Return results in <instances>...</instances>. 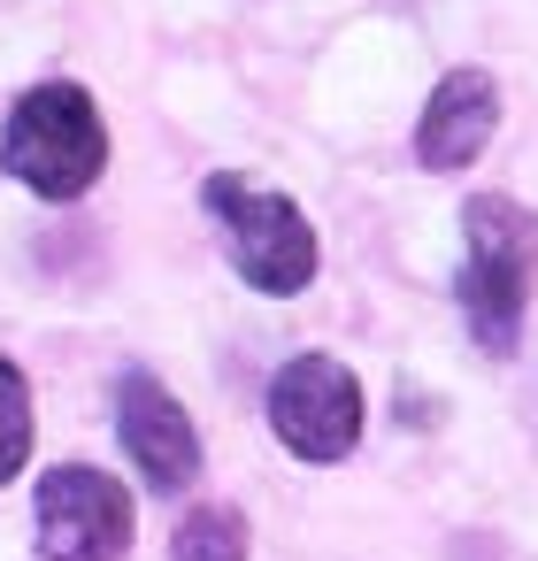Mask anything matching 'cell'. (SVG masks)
Masks as SVG:
<instances>
[{"label":"cell","instance_id":"cell-1","mask_svg":"<svg viewBox=\"0 0 538 561\" xmlns=\"http://www.w3.org/2000/svg\"><path fill=\"white\" fill-rule=\"evenodd\" d=\"M461 231H469V262H461L469 331H477L484 354H507L515 331H523L530 277H538V216L507 193H477L461 208Z\"/></svg>","mask_w":538,"mask_h":561},{"label":"cell","instance_id":"cell-2","mask_svg":"<svg viewBox=\"0 0 538 561\" xmlns=\"http://www.w3.org/2000/svg\"><path fill=\"white\" fill-rule=\"evenodd\" d=\"M0 162H9L39 201H78L108 162V131H101V108L85 101V85L24 93L16 116H9V139H0Z\"/></svg>","mask_w":538,"mask_h":561},{"label":"cell","instance_id":"cell-3","mask_svg":"<svg viewBox=\"0 0 538 561\" xmlns=\"http://www.w3.org/2000/svg\"><path fill=\"white\" fill-rule=\"evenodd\" d=\"M208 216L224 224V254L254 293L285 300L316 277V231L285 193H262L247 178H208Z\"/></svg>","mask_w":538,"mask_h":561},{"label":"cell","instance_id":"cell-4","mask_svg":"<svg viewBox=\"0 0 538 561\" xmlns=\"http://www.w3.org/2000/svg\"><path fill=\"white\" fill-rule=\"evenodd\" d=\"M270 423H277V438H285L300 461H339V454H354V438H362V385H354V369L331 362V354L285 362L277 385H270Z\"/></svg>","mask_w":538,"mask_h":561},{"label":"cell","instance_id":"cell-5","mask_svg":"<svg viewBox=\"0 0 538 561\" xmlns=\"http://www.w3.org/2000/svg\"><path fill=\"white\" fill-rule=\"evenodd\" d=\"M131 546V500L116 477L70 461L39 477V553L47 561H116Z\"/></svg>","mask_w":538,"mask_h":561},{"label":"cell","instance_id":"cell-6","mask_svg":"<svg viewBox=\"0 0 538 561\" xmlns=\"http://www.w3.org/2000/svg\"><path fill=\"white\" fill-rule=\"evenodd\" d=\"M116 431H124V454L139 461V477H147L154 492H178V484L201 469L193 415H185L147 369H131V377L116 385Z\"/></svg>","mask_w":538,"mask_h":561},{"label":"cell","instance_id":"cell-7","mask_svg":"<svg viewBox=\"0 0 538 561\" xmlns=\"http://www.w3.org/2000/svg\"><path fill=\"white\" fill-rule=\"evenodd\" d=\"M492 124H500V93H492V78H484V70H454V78L431 93L423 124H415V154H423V170H469L477 147L492 139Z\"/></svg>","mask_w":538,"mask_h":561},{"label":"cell","instance_id":"cell-8","mask_svg":"<svg viewBox=\"0 0 538 561\" xmlns=\"http://www.w3.org/2000/svg\"><path fill=\"white\" fill-rule=\"evenodd\" d=\"M170 561H247V523L231 507H193L178 523V546Z\"/></svg>","mask_w":538,"mask_h":561},{"label":"cell","instance_id":"cell-9","mask_svg":"<svg viewBox=\"0 0 538 561\" xmlns=\"http://www.w3.org/2000/svg\"><path fill=\"white\" fill-rule=\"evenodd\" d=\"M32 454V392H24V369L0 362V484H9Z\"/></svg>","mask_w":538,"mask_h":561}]
</instances>
